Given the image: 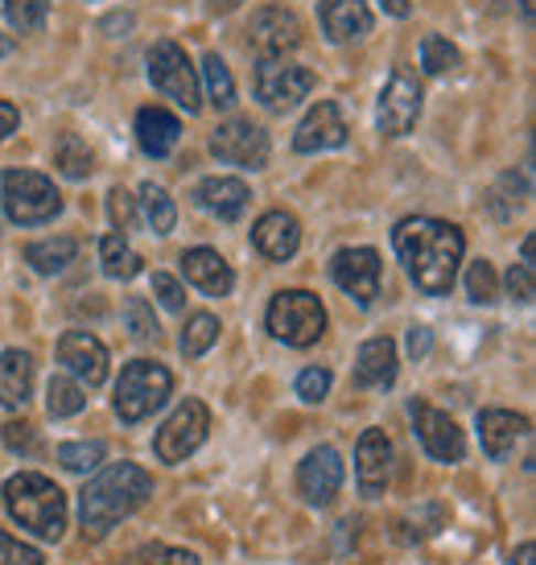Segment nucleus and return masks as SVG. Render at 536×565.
I'll return each instance as SVG.
<instances>
[{
    "mask_svg": "<svg viewBox=\"0 0 536 565\" xmlns=\"http://www.w3.org/2000/svg\"><path fill=\"white\" fill-rule=\"evenodd\" d=\"M396 256L409 273V281L429 294V298H446L454 289L458 265H462V252L467 239L454 223L442 220H405L396 223L393 232Z\"/></svg>",
    "mask_w": 536,
    "mask_h": 565,
    "instance_id": "obj_1",
    "label": "nucleus"
},
{
    "mask_svg": "<svg viewBox=\"0 0 536 565\" xmlns=\"http://www.w3.org/2000/svg\"><path fill=\"white\" fill-rule=\"evenodd\" d=\"M153 495V479L137 462H111L79 491V524L87 536H108L111 524L132 516Z\"/></svg>",
    "mask_w": 536,
    "mask_h": 565,
    "instance_id": "obj_2",
    "label": "nucleus"
},
{
    "mask_svg": "<svg viewBox=\"0 0 536 565\" xmlns=\"http://www.w3.org/2000/svg\"><path fill=\"white\" fill-rule=\"evenodd\" d=\"M4 508L21 529L42 541H58L66 529V495L37 471H21L4 483Z\"/></svg>",
    "mask_w": 536,
    "mask_h": 565,
    "instance_id": "obj_3",
    "label": "nucleus"
},
{
    "mask_svg": "<svg viewBox=\"0 0 536 565\" xmlns=\"http://www.w3.org/2000/svg\"><path fill=\"white\" fill-rule=\"evenodd\" d=\"M0 203H4V215L21 227H37V223H50L58 211H63V199L50 182L46 173L33 170H9L0 178Z\"/></svg>",
    "mask_w": 536,
    "mask_h": 565,
    "instance_id": "obj_4",
    "label": "nucleus"
},
{
    "mask_svg": "<svg viewBox=\"0 0 536 565\" xmlns=\"http://www.w3.org/2000/svg\"><path fill=\"white\" fill-rule=\"evenodd\" d=\"M170 388H174V376L161 363H128L125 372H120V384H116V413H120V422L137 425L144 417H153L170 401Z\"/></svg>",
    "mask_w": 536,
    "mask_h": 565,
    "instance_id": "obj_5",
    "label": "nucleus"
},
{
    "mask_svg": "<svg viewBox=\"0 0 536 565\" xmlns=\"http://www.w3.org/2000/svg\"><path fill=\"white\" fill-rule=\"evenodd\" d=\"M268 330L289 347H314L326 330V310L314 294L305 289H285L277 298L268 301V315H265Z\"/></svg>",
    "mask_w": 536,
    "mask_h": 565,
    "instance_id": "obj_6",
    "label": "nucleus"
},
{
    "mask_svg": "<svg viewBox=\"0 0 536 565\" xmlns=\"http://www.w3.org/2000/svg\"><path fill=\"white\" fill-rule=\"evenodd\" d=\"M149 79H153V87L161 95H170L186 116H194V111L203 108L199 75H194L186 50L178 46V42H158V46L149 50Z\"/></svg>",
    "mask_w": 536,
    "mask_h": 565,
    "instance_id": "obj_7",
    "label": "nucleus"
},
{
    "mask_svg": "<svg viewBox=\"0 0 536 565\" xmlns=\"http://www.w3.org/2000/svg\"><path fill=\"white\" fill-rule=\"evenodd\" d=\"M314 92V71L298 63H285V58H265L256 66V99L272 111L298 108L305 95Z\"/></svg>",
    "mask_w": 536,
    "mask_h": 565,
    "instance_id": "obj_8",
    "label": "nucleus"
},
{
    "mask_svg": "<svg viewBox=\"0 0 536 565\" xmlns=\"http://www.w3.org/2000/svg\"><path fill=\"white\" fill-rule=\"evenodd\" d=\"M409 417H412V434H417V441L426 446V455L433 462H462L467 438H462V429L454 425L450 413L433 408L429 401H412Z\"/></svg>",
    "mask_w": 536,
    "mask_h": 565,
    "instance_id": "obj_9",
    "label": "nucleus"
},
{
    "mask_svg": "<svg viewBox=\"0 0 536 565\" xmlns=\"http://www.w3.org/2000/svg\"><path fill=\"white\" fill-rule=\"evenodd\" d=\"M206 429H211V413H206L203 401L178 405L174 417L158 429V458L161 462H182V458H190L206 441Z\"/></svg>",
    "mask_w": 536,
    "mask_h": 565,
    "instance_id": "obj_10",
    "label": "nucleus"
},
{
    "mask_svg": "<svg viewBox=\"0 0 536 565\" xmlns=\"http://www.w3.org/2000/svg\"><path fill=\"white\" fill-rule=\"evenodd\" d=\"M421 116V87L412 79L405 66H396L388 87L379 92V108H376V125L384 137H405Z\"/></svg>",
    "mask_w": 536,
    "mask_h": 565,
    "instance_id": "obj_11",
    "label": "nucleus"
},
{
    "mask_svg": "<svg viewBox=\"0 0 536 565\" xmlns=\"http://www.w3.org/2000/svg\"><path fill=\"white\" fill-rule=\"evenodd\" d=\"M211 149L215 158L227 161V166H239V170H265L268 166V132L253 120H227V125L215 128L211 137Z\"/></svg>",
    "mask_w": 536,
    "mask_h": 565,
    "instance_id": "obj_12",
    "label": "nucleus"
},
{
    "mask_svg": "<svg viewBox=\"0 0 536 565\" xmlns=\"http://www.w3.org/2000/svg\"><path fill=\"white\" fill-rule=\"evenodd\" d=\"M58 363L87 388H99L108 380V347L92 330H66L58 343Z\"/></svg>",
    "mask_w": 536,
    "mask_h": 565,
    "instance_id": "obj_13",
    "label": "nucleus"
},
{
    "mask_svg": "<svg viewBox=\"0 0 536 565\" xmlns=\"http://www.w3.org/2000/svg\"><path fill=\"white\" fill-rule=\"evenodd\" d=\"M331 277L360 306H372L379 298V256L372 248H343L331 260Z\"/></svg>",
    "mask_w": 536,
    "mask_h": 565,
    "instance_id": "obj_14",
    "label": "nucleus"
},
{
    "mask_svg": "<svg viewBox=\"0 0 536 565\" xmlns=\"http://www.w3.org/2000/svg\"><path fill=\"white\" fill-rule=\"evenodd\" d=\"M248 42H253L256 54L281 58L285 50H293L301 42V21L289 9H281V4H265L248 21Z\"/></svg>",
    "mask_w": 536,
    "mask_h": 565,
    "instance_id": "obj_15",
    "label": "nucleus"
},
{
    "mask_svg": "<svg viewBox=\"0 0 536 565\" xmlns=\"http://www.w3.org/2000/svg\"><path fill=\"white\" fill-rule=\"evenodd\" d=\"M343 487V458L334 455L331 446H318L305 455V462L298 467V491L305 495V503L326 508Z\"/></svg>",
    "mask_w": 536,
    "mask_h": 565,
    "instance_id": "obj_16",
    "label": "nucleus"
},
{
    "mask_svg": "<svg viewBox=\"0 0 536 565\" xmlns=\"http://www.w3.org/2000/svg\"><path fill=\"white\" fill-rule=\"evenodd\" d=\"M347 141V125H343V111L339 104L322 99L305 111V120L298 125V137H293V149L298 153H322V149H339Z\"/></svg>",
    "mask_w": 536,
    "mask_h": 565,
    "instance_id": "obj_17",
    "label": "nucleus"
},
{
    "mask_svg": "<svg viewBox=\"0 0 536 565\" xmlns=\"http://www.w3.org/2000/svg\"><path fill=\"white\" fill-rule=\"evenodd\" d=\"M355 475H360V491L376 500L379 491L388 487V475H393V441L384 429H367L355 446Z\"/></svg>",
    "mask_w": 536,
    "mask_h": 565,
    "instance_id": "obj_18",
    "label": "nucleus"
},
{
    "mask_svg": "<svg viewBox=\"0 0 536 565\" xmlns=\"http://www.w3.org/2000/svg\"><path fill=\"white\" fill-rule=\"evenodd\" d=\"M248 186L239 182V178H203L199 186H194V203L203 206L206 215H215V220L232 223L239 220L244 211H248Z\"/></svg>",
    "mask_w": 536,
    "mask_h": 565,
    "instance_id": "obj_19",
    "label": "nucleus"
},
{
    "mask_svg": "<svg viewBox=\"0 0 536 565\" xmlns=\"http://www.w3.org/2000/svg\"><path fill=\"white\" fill-rule=\"evenodd\" d=\"M524 434H528V417H521V413H507V408L479 413V441H483L487 458H495V462H504Z\"/></svg>",
    "mask_w": 536,
    "mask_h": 565,
    "instance_id": "obj_20",
    "label": "nucleus"
},
{
    "mask_svg": "<svg viewBox=\"0 0 536 565\" xmlns=\"http://www.w3.org/2000/svg\"><path fill=\"white\" fill-rule=\"evenodd\" d=\"M182 273H186L190 285H199L206 298H227L232 294V285H236V273L232 265L223 260L219 252L211 248H194L182 256Z\"/></svg>",
    "mask_w": 536,
    "mask_h": 565,
    "instance_id": "obj_21",
    "label": "nucleus"
},
{
    "mask_svg": "<svg viewBox=\"0 0 536 565\" xmlns=\"http://www.w3.org/2000/svg\"><path fill=\"white\" fill-rule=\"evenodd\" d=\"M253 244L265 252L268 260H289L301 248V223L289 211H268L265 220L253 227Z\"/></svg>",
    "mask_w": 536,
    "mask_h": 565,
    "instance_id": "obj_22",
    "label": "nucleus"
},
{
    "mask_svg": "<svg viewBox=\"0 0 536 565\" xmlns=\"http://www.w3.org/2000/svg\"><path fill=\"white\" fill-rule=\"evenodd\" d=\"M322 30L331 42H360L372 30V9L363 0H322Z\"/></svg>",
    "mask_w": 536,
    "mask_h": 565,
    "instance_id": "obj_23",
    "label": "nucleus"
},
{
    "mask_svg": "<svg viewBox=\"0 0 536 565\" xmlns=\"http://www.w3.org/2000/svg\"><path fill=\"white\" fill-rule=\"evenodd\" d=\"M178 137H182V125H178L174 111H165V108L137 111V145H141L149 158H170Z\"/></svg>",
    "mask_w": 536,
    "mask_h": 565,
    "instance_id": "obj_24",
    "label": "nucleus"
},
{
    "mask_svg": "<svg viewBox=\"0 0 536 565\" xmlns=\"http://www.w3.org/2000/svg\"><path fill=\"white\" fill-rule=\"evenodd\" d=\"M396 380V343L393 339H367L355 360V384L363 388H388Z\"/></svg>",
    "mask_w": 536,
    "mask_h": 565,
    "instance_id": "obj_25",
    "label": "nucleus"
},
{
    "mask_svg": "<svg viewBox=\"0 0 536 565\" xmlns=\"http://www.w3.org/2000/svg\"><path fill=\"white\" fill-rule=\"evenodd\" d=\"M33 393V360L25 351H4L0 355V405L21 408Z\"/></svg>",
    "mask_w": 536,
    "mask_h": 565,
    "instance_id": "obj_26",
    "label": "nucleus"
},
{
    "mask_svg": "<svg viewBox=\"0 0 536 565\" xmlns=\"http://www.w3.org/2000/svg\"><path fill=\"white\" fill-rule=\"evenodd\" d=\"M75 252H79V244L71 236H54V239H37V244H30L25 248V260H30L42 277H54V273H63L71 260H75Z\"/></svg>",
    "mask_w": 536,
    "mask_h": 565,
    "instance_id": "obj_27",
    "label": "nucleus"
},
{
    "mask_svg": "<svg viewBox=\"0 0 536 565\" xmlns=\"http://www.w3.org/2000/svg\"><path fill=\"white\" fill-rule=\"evenodd\" d=\"M99 260H104V273L116 277V281H132L144 265L141 256H137V248H132L125 236H104V244H99Z\"/></svg>",
    "mask_w": 536,
    "mask_h": 565,
    "instance_id": "obj_28",
    "label": "nucleus"
},
{
    "mask_svg": "<svg viewBox=\"0 0 536 565\" xmlns=\"http://www.w3.org/2000/svg\"><path fill=\"white\" fill-rule=\"evenodd\" d=\"M141 211H144V223L153 227V236H165V232H174L178 223V211H174V199L158 186V182H144L141 186Z\"/></svg>",
    "mask_w": 536,
    "mask_h": 565,
    "instance_id": "obj_29",
    "label": "nucleus"
},
{
    "mask_svg": "<svg viewBox=\"0 0 536 565\" xmlns=\"http://www.w3.org/2000/svg\"><path fill=\"white\" fill-rule=\"evenodd\" d=\"M54 166H58L66 178H87V173L95 170V158L75 132H63L58 145H54Z\"/></svg>",
    "mask_w": 536,
    "mask_h": 565,
    "instance_id": "obj_30",
    "label": "nucleus"
},
{
    "mask_svg": "<svg viewBox=\"0 0 536 565\" xmlns=\"http://www.w3.org/2000/svg\"><path fill=\"white\" fill-rule=\"evenodd\" d=\"M83 405H87V388H83V384H75L71 376L50 380V388H46L50 417H75V413H83Z\"/></svg>",
    "mask_w": 536,
    "mask_h": 565,
    "instance_id": "obj_31",
    "label": "nucleus"
},
{
    "mask_svg": "<svg viewBox=\"0 0 536 565\" xmlns=\"http://www.w3.org/2000/svg\"><path fill=\"white\" fill-rule=\"evenodd\" d=\"M203 79L215 108H232L236 104V83H232V71H227V63H223L219 54H206L203 58Z\"/></svg>",
    "mask_w": 536,
    "mask_h": 565,
    "instance_id": "obj_32",
    "label": "nucleus"
},
{
    "mask_svg": "<svg viewBox=\"0 0 536 565\" xmlns=\"http://www.w3.org/2000/svg\"><path fill=\"white\" fill-rule=\"evenodd\" d=\"M219 318L215 315H194L186 322V330H182V355L186 360H199V355H206L211 351V343L219 339Z\"/></svg>",
    "mask_w": 536,
    "mask_h": 565,
    "instance_id": "obj_33",
    "label": "nucleus"
},
{
    "mask_svg": "<svg viewBox=\"0 0 536 565\" xmlns=\"http://www.w3.org/2000/svg\"><path fill=\"white\" fill-rule=\"evenodd\" d=\"M108 455V446L104 441H63L58 446V462H63V471H75V475H87L95 471L99 462Z\"/></svg>",
    "mask_w": 536,
    "mask_h": 565,
    "instance_id": "obj_34",
    "label": "nucleus"
},
{
    "mask_svg": "<svg viewBox=\"0 0 536 565\" xmlns=\"http://www.w3.org/2000/svg\"><path fill=\"white\" fill-rule=\"evenodd\" d=\"M4 17L17 33H37L50 17V0H4Z\"/></svg>",
    "mask_w": 536,
    "mask_h": 565,
    "instance_id": "obj_35",
    "label": "nucleus"
},
{
    "mask_svg": "<svg viewBox=\"0 0 536 565\" xmlns=\"http://www.w3.org/2000/svg\"><path fill=\"white\" fill-rule=\"evenodd\" d=\"M421 66H426L429 75H446V71L462 66V54H458V46H450L446 38L429 33L426 42H421Z\"/></svg>",
    "mask_w": 536,
    "mask_h": 565,
    "instance_id": "obj_36",
    "label": "nucleus"
},
{
    "mask_svg": "<svg viewBox=\"0 0 536 565\" xmlns=\"http://www.w3.org/2000/svg\"><path fill=\"white\" fill-rule=\"evenodd\" d=\"M467 294H471V301H479V306H487V301L500 298V277H495V268L487 265V260H474L471 273H467Z\"/></svg>",
    "mask_w": 536,
    "mask_h": 565,
    "instance_id": "obj_37",
    "label": "nucleus"
},
{
    "mask_svg": "<svg viewBox=\"0 0 536 565\" xmlns=\"http://www.w3.org/2000/svg\"><path fill=\"white\" fill-rule=\"evenodd\" d=\"M125 327L132 339H158V318H153V306L144 298H128L125 301Z\"/></svg>",
    "mask_w": 536,
    "mask_h": 565,
    "instance_id": "obj_38",
    "label": "nucleus"
},
{
    "mask_svg": "<svg viewBox=\"0 0 536 565\" xmlns=\"http://www.w3.org/2000/svg\"><path fill=\"white\" fill-rule=\"evenodd\" d=\"M326 393H331V372H326V367H305V372L298 376V396H301V401L318 405Z\"/></svg>",
    "mask_w": 536,
    "mask_h": 565,
    "instance_id": "obj_39",
    "label": "nucleus"
},
{
    "mask_svg": "<svg viewBox=\"0 0 536 565\" xmlns=\"http://www.w3.org/2000/svg\"><path fill=\"white\" fill-rule=\"evenodd\" d=\"M108 215H111V223H116V232L125 236L128 227H132V220H137V203H132V194L128 190H111L108 194Z\"/></svg>",
    "mask_w": 536,
    "mask_h": 565,
    "instance_id": "obj_40",
    "label": "nucleus"
},
{
    "mask_svg": "<svg viewBox=\"0 0 536 565\" xmlns=\"http://www.w3.org/2000/svg\"><path fill=\"white\" fill-rule=\"evenodd\" d=\"M0 565H42V553L33 545H21L17 536L0 533Z\"/></svg>",
    "mask_w": 536,
    "mask_h": 565,
    "instance_id": "obj_41",
    "label": "nucleus"
},
{
    "mask_svg": "<svg viewBox=\"0 0 536 565\" xmlns=\"http://www.w3.org/2000/svg\"><path fill=\"white\" fill-rule=\"evenodd\" d=\"M4 446L13 450V455H37V434H33V425L25 422H9L4 425Z\"/></svg>",
    "mask_w": 536,
    "mask_h": 565,
    "instance_id": "obj_42",
    "label": "nucleus"
},
{
    "mask_svg": "<svg viewBox=\"0 0 536 565\" xmlns=\"http://www.w3.org/2000/svg\"><path fill=\"white\" fill-rule=\"evenodd\" d=\"M153 294H158V301L165 310H182V306H186V289H182L170 273H153Z\"/></svg>",
    "mask_w": 536,
    "mask_h": 565,
    "instance_id": "obj_43",
    "label": "nucleus"
},
{
    "mask_svg": "<svg viewBox=\"0 0 536 565\" xmlns=\"http://www.w3.org/2000/svg\"><path fill=\"white\" fill-rule=\"evenodd\" d=\"M507 289H512V298L516 301H528L536 298V285H533V268L528 265H512V273H507Z\"/></svg>",
    "mask_w": 536,
    "mask_h": 565,
    "instance_id": "obj_44",
    "label": "nucleus"
},
{
    "mask_svg": "<svg viewBox=\"0 0 536 565\" xmlns=\"http://www.w3.org/2000/svg\"><path fill=\"white\" fill-rule=\"evenodd\" d=\"M429 347H433V334H429L426 327H412L409 330V355H412V360H426Z\"/></svg>",
    "mask_w": 536,
    "mask_h": 565,
    "instance_id": "obj_45",
    "label": "nucleus"
},
{
    "mask_svg": "<svg viewBox=\"0 0 536 565\" xmlns=\"http://www.w3.org/2000/svg\"><path fill=\"white\" fill-rule=\"evenodd\" d=\"M17 125H21V116H17V108H13V104H4V99H0V141H4V137H13Z\"/></svg>",
    "mask_w": 536,
    "mask_h": 565,
    "instance_id": "obj_46",
    "label": "nucleus"
},
{
    "mask_svg": "<svg viewBox=\"0 0 536 565\" xmlns=\"http://www.w3.org/2000/svg\"><path fill=\"white\" fill-rule=\"evenodd\" d=\"M161 565H199L190 550H161Z\"/></svg>",
    "mask_w": 536,
    "mask_h": 565,
    "instance_id": "obj_47",
    "label": "nucleus"
},
{
    "mask_svg": "<svg viewBox=\"0 0 536 565\" xmlns=\"http://www.w3.org/2000/svg\"><path fill=\"white\" fill-rule=\"evenodd\" d=\"M384 4V13H393V17H409L412 9V0H379Z\"/></svg>",
    "mask_w": 536,
    "mask_h": 565,
    "instance_id": "obj_48",
    "label": "nucleus"
},
{
    "mask_svg": "<svg viewBox=\"0 0 536 565\" xmlns=\"http://www.w3.org/2000/svg\"><path fill=\"white\" fill-rule=\"evenodd\" d=\"M104 25H108V30H128V25H132V17H108Z\"/></svg>",
    "mask_w": 536,
    "mask_h": 565,
    "instance_id": "obj_49",
    "label": "nucleus"
},
{
    "mask_svg": "<svg viewBox=\"0 0 536 565\" xmlns=\"http://www.w3.org/2000/svg\"><path fill=\"white\" fill-rule=\"evenodd\" d=\"M521 13H524V21H533V17H536V0H521Z\"/></svg>",
    "mask_w": 536,
    "mask_h": 565,
    "instance_id": "obj_50",
    "label": "nucleus"
},
{
    "mask_svg": "<svg viewBox=\"0 0 536 565\" xmlns=\"http://www.w3.org/2000/svg\"><path fill=\"white\" fill-rule=\"evenodd\" d=\"M521 256H524L521 265H528V268H533V239H524V252H521Z\"/></svg>",
    "mask_w": 536,
    "mask_h": 565,
    "instance_id": "obj_51",
    "label": "nucleus"
},
{
    "mask_svg": "<svg viewBox=\"0 0 536 565\" xmlns=\"http://www.w3.org/2000/svg\"><path fill=\"white\" fill-rule=\"evenodd\" d=\"M9 50H13V46H9V38H4V33H0V58H4V54H9Z\"/></svg>",
    "mask_w": 536,
    "mask_h": 565,
    "instance_id": "obj_52",
    "label": "nucleus"
}]
</instances>
